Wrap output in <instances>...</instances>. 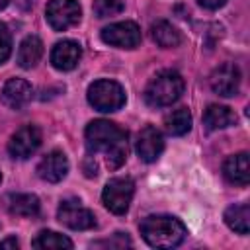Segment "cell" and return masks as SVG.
<instances>
[{
    "mask_svg": "<svg viewBox=\"0 0 250 250\" xmlns=\"http://www.w3.org/2000/svg\"><path fill=\"white\" fill-rule=\"evenodd\" d=\"M203 8H207V10H217V8H221V6H225V2L227 0H197Z\"/></svg>",
    "mask_w": 250,
    "mask_h": 250,
    "instance_id": "obj_26",
    "label": "cell"
},
{
    "mask_svg": "<svg viewBox=\"0 0 250 250\" xmlns=\"http://www.w3.org/2000/svg\"><path fill=\"white\" fill-rule=\"evenodd\" d=\"M184 94V78L176 70H160L145 88V100L152 107L172 105Z\"/></svg>",
    "mask_w": 250,
    "mask_h": 250,
    "instance_id": "obj_3",
    "label": "cell"
},
{
    "mask_svg": "<svg viewBox=\"0 0 250 250\" xmlns=\"http://www.w3.org/2000/svg\"><path fill=\"white\" fill-rule=\"evenodd\" d=\"M86 146L90 152H104L109 170L121 168L127 158V133L111 121L96 119L86 127Z\"/></svg>",
    "mask_w": 250,
    "mask_h": 250,
    "instance_id": "obj_1",
    "label": "cell"
},
{
    "mask_svg": "<svg viewBox=\"0 0 250 250\" xmlns=\"http://www.w3.org/2000/svg\"><path fill=\"white\" fill-rule=\"evenodd\" d=\"M125 2L123 0H96L94 2V14L98 18H109L119 12H123Z\"/></svg>",
    "mask_w": 250,
    "mask_h": 250,
    "instance_id": "obj_23",
    "label": "cell"
},
{
    "mask_svg": "<svg viewBox=\"0 0 250 250\" xmlns=\"http://www.w3.org/2000/svg\"><path fill=\"white\" fill-rule=\"evenodd\" d=\"M0 246H2V248H10V246H12V248H18V240H16V238H6V240L0 242Z\"/></svg>",
    "mask_w": 250,
    "mask_h": 250,
    "instance_id": "obj_27",
    "label": "cell"
},
{
    "mask_svg": "<svg viewBox=\"0 0 250 250\" xmlns=\"http://www.w3.org/2000/svg\"><path fill=\"white\" fill-rule=\"evenodd\" d=\"M150 37L162 49H172V47H178L182 43L180 31L166 20H158L150 25Z\"/></svg>",
    "mask_w": 250,
    "mask_h": 250,
    "instance_id": "obj_17",
    "label": "cell"
},
{
    "mask_svg": "<svg viewBox=\"0 0 250 250\" xmlns=\"http://www.w3.org/2000/svg\"><path fill=\"white\" fill-rule=\"evenodd\" d=\"M41 145V131L35 125H25L21 129H18L8 143V152L12 154V158H29Z\"/></svg>",
    "mask_w": 250,
    "mask_h": 250,
    "instance_id": "obj_9",
    "label": "cell"
},
{
    "mask_svg": "<svg viewBox=\"0 0 250 250\" xmlns=\"http://www.w3.org/2000/svg\"><path fill=\"white\" fill-rule=\"evenodd\" d=\"M0 182H2V172H0Z\"/></svg>",
    "mask_w": 250,
    "mask_h": 250,
    "instance_id": "obj_29",
    "label": "cell"
},
{
    "mask_svg": "<svg viewBox=\"0 0 250 250\" xmlns=\"http://www.w3.org/2000/svg\"><path fill=\"white\" fill-rule=\"evenodd\" d=\"M8 209H10V213L20 215V217H37L39 215V209H41V203H39L37 195L18 193V195H12L10 197Z\"/></svg>",
    "mask_w": 250,
    "mask_h": 250,
    "instance_id": "obj_20",
    "label": "cell"
},
{
    "mask_svg": "<svg viewBox=\"0 0 250 250\" xmlns=\"http://www.w3.org/2000/svg\"><path fill=\"white\" fill-rule=\"evenodd\" d=\"M10 2H12V0H0V10H4V8L10 4Z\"/></svg>",
    "mask_w": 250,
    "mask_h": 250,
    "instance_id": "obj_28",
    "label": "cell"
},
{
    "mask_svg": "<svg viewBox=\"0 0 250 250\" xmlns=\"http://www.w3.org/2000/svg\"><path fill=\"white\" fill-rule=\"evenodd\" d=\"M31 244H33V248H45V250H61V248L70 250L72 248V240L55 230H41L33 238Z\"/></svg>",
    "mask_w": 250,
    "mask_h": 250,
    "instance_id": "obj_22",
    "label": "cell"
},
{
    "mask_svg": "<svg viewBox=\"0 0 250 250\" xmlns=\"http://www.w3.org/2000/svg\"><path fill=\"white\" fill-rule=\"evenodd\" d=\"M88 102L98 111H117L125 105V90L113 80H96L88 88Z\"/></svg>",
    "mask_w": 250,
    "mask_h": 250,
    "instance_id": "obj_4",
    "label": "cell"
},
{
    "mask_svg": "<svg viewBox=\"0 0 250 250\" xmlns=\"http://www.w3.org/2000/svg\"><path fill=\"white\" fill-rule=\"evenodd\" d=\"M102 41L121 49H135L141 43V29L135 21H117L102 29Z\"/></svg>",
    "mask_w": 250,
    "mask_h": 250,
    "instance_id": "obj_8",
    "label": "cell"
},
{
    "mask_svg": "<svg viewBox=\"0 0 250 250\" xmlns=\"http://www.w3.org/2000/svg\"><path fill=\"white\" fill-rule=\"evenodd\" d=\"M43 55V43L35 35H27L18 49V64L21 68H33Z\"/></svg>",
    "mask_w": 250,
    "mask_h": 250,
    "instance_id": "obj_18",
    "label": "cell"
},
{
    "mask_svg": "<svg viewBox=\"0 0 250 250\" xmlns=\"http://www.w3.org/2000/svg\"><path fill=\"white\" fill-rule=\"evenodd\" d=\"M10 53H12V33L8 25L0 21V64L8 61Z\"/></svg>",
    "mask_w": 250,
    "mask_h": 250,
    "instance_id": "obj_24",
    "label": "cell"
},
{
    "mask_svg": "<svg viewBox=\"0 0 250 250\" xmlns=\"http://www.w3.org/2000/svg\"><path fill=\"white\" fill-rule=\"evenodd\" d=\"M141 234L152 248H174L182 244L188 230L184 223L170 215H150L141 223Z\"/></svg>",
    "mask_w": 250,
    "mask_h": 250,
    "instance_id": "obj_2",
    "label": "cell"
},
{
    "mask_svg": "<svg viewBox=\"0 0 250 250\" xmlns=\"http://www.w3.org/2000/svg\"><path fill=\"white\" fill-rule=\"evenodd\" d=\"M68 172V158L64 152L61 150H51L49 154H45L41 158V162L37 164V174L41 180L57 184L61 182Z\"/></svg>",
    "mask_w": 250,
    "mask_h": 250,
    "instance_id": "obj_12",
    "label": "cell"
},
{
    "mask_svg": "<svg viewBox=\"0 0 250 250\" xmlns=\"http://www.w3.org/2000/svg\"><path fill=\"white\" fill-rule=\"evenodd\" d=\"M164 125H166V131L170 135L180 137V135H184L191 129V113L186 107L174 109L164 117Z\"/></svg>",
    "mask_w": 250,
    "mask_h": 250,
    "instance_id": "obj_21",
    "label": "cell"
},
{
    "mask_svg": "<svg viewBox=\"0 0 250 250\" xmlns=\"http://www.w3.org/2000/svg\"><path fill=\"white\" fill-rule=\"evenodd\" d=\"M45 16L55 31H64L80 21L82 8L76 0H51L45 8Z\"/></svg>",
    "mask_w": 250,
    "mask_h": 250,
    "instance_id": "obj_6",
    "label": "cell"
},
{
    "mask_svg": "<svg viewBox=\"0 0 250 250\" xmlns=\"http://www.w3.org/2000/svg\"><path fill=\"white\" fill-rule=\"evenodd\" d=\"M57 217H59V221L64 227H68L72 230H88V229H94L96 227L94 213L90 209H86L80 203V199H74V197L61 201L59 211H57Z\"/></svg>",
    "mask_w": 250,
    "mask_h": 250,
    "instance_id": "obj_7",
    "label": "cell"
},
{
    "mask_svg": "<svg viewBox=\"0 0 250 250\" xmlns=\"http://www.w3.org/2000/svg\"><path fill=\"white\" fill-rule=\"evenodd\" d=\"M84 174H86L88 178L98 176V166H96V162H94V158H92V156H88V158L84 160Z\"/></svg>",
    "mask_w": 250,
    "mask_h": 250,
    "instance_id": "obj_25",
    "label": "cell"
},
{
    "mask_svg": "<svg viewBox=\"0 0 250 250\" xmlns=\"http://www.w3.org/2000/svg\"><path fill=\"white\" fill-rule=\"evenodd\" d=\"M82 57V49L76 41L62 39L51 51V62L57 70H72Z\"/></svg>",
    "mask_w": 250,
    "mask_h": 250,
    "instance_id": "obj_14",
    "label": "cell"
},
{
    "mask_svg": "<svg viewBox=\"0 0 250 250\" xmlns=\"http://www.w3.org/2000/svg\"><path fill=\"white\" fill-rule=\"evenodd\" d=\"M225 223L229 225V229H232L238 234H248L250 230V207L246 203H238V205H230L225 211Z\"/></svg>",
    "mask_w": 250,
    "mask_h": 250,
    "instance_id": "obj_19",
    "label": "cell"
},
{
    "mask_svg": "<svg viewBox=\"0 0 250 250\" xmlns=\"http://www.w3.org/2000/svg\"><path fill=\"white\" fill-rule=\"evenodd\" d=\"M135 193V184L129 178H113L105 184L102 191V201L105 209H109L115 215H125L129 209V203Z\"/></svg>",
    "mask_w": 250,
    "mask_h": 250,
    "instance_id": "obj_5",
    "label": "cell"
},
{
    "mask_svg": "<svg viewBox=\"0 0 250 250\" xmlns=\"http://www.w3.org/2000/svg\"><path fill=\"white\" fill-rule=\"evenodd\" d=\"M223 174L230 184L248 186L250 182V168H248V152L232 154L223 164Z\"/></svg>",
    "mask_w": 250,
    "mask_h": 250,
    "instance_id": "obj_15",
    "label": "cell"
},
{
    "mask_svg": "<svg viewBox=\"0 0 250 250\" xmlns=\"http://www.w3.org/2000/svg\"><path fill=\"white\" fill-rule=\"evenodd\" d=\"M209 82H211V90L215 94H219L223 98H230L240 88V70H238L236 64L225 62V64H221L219 68L213 70Z\"/></svg>",
    "mask_w": 250,
    "mask_h": 250,
    "instance_id": "obj_10",
    "label": "cell"
},
{
    "mask_svg": "<svg viewBox=\"0 0 250 250\" xmlns=\"http://www.w3.org/2000/svg\"><path fill=\"white\" fill-rule=\"evenodd\" d=\"M162 150H164L162 133L152 125L143 127L137 135V154H139V158L145 160V162H154L160 156Z\"/></svg>",
    "mask_w": 250,
    "mask_h": 250,
    "instance_id": "obj_11",
    "label": "cell"
},
{
    "mask_svg": "<svg viewBox=\"0 0 250 250\" xmlns=\"http://www.w3.org/2000/svg\"><path fill=\"white\" fill-rule=\"evenodd\" d=\"M203 123L209 131H217V129H225V127H230L236 123V113L227 107V105H219V104H213L205 109L203 113Z\"/></svg>",
    "mask_w": 250,
    "mask_h": 250,
    "instance_id": "obj_16",
    "label": "cell"
},
{
    "mask_svg": "<svg viewBox=\"0 0 250 250\" xmlns=\"http://www.w3.org/2000/svg\"><path fill=\"white\" fill-rule=\"evenodd\" d=\"M31 84L23 78H10L2 88V104L10 109H21L31 100Z\"/></svg>",
    "mask_w": 250,
    "mask_h": 250,
    "instance_id": "obj_13",
    "label": "cell"
}]
</instances>
